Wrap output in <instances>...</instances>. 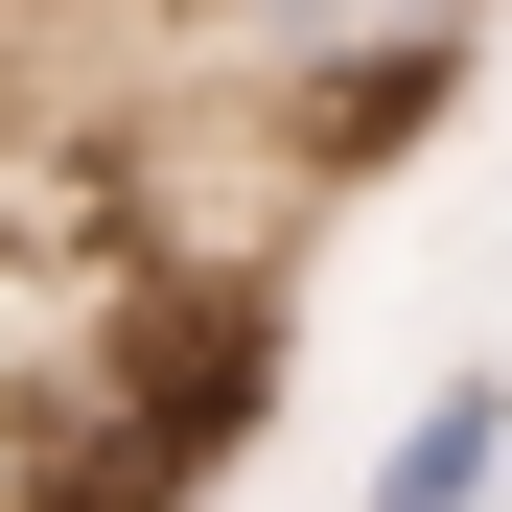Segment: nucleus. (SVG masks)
Wrapping results in <instances>:
<instances>
[{"instance_id":"nucleus-1","label":"nucleus","mask_w":512,"mask_h":512,"mask_svg":"<svg viewBox=\"0 0 512 512\" xmlns=\"http://www.w3.org/2000/svg\"><path fill=\"white\" fill-rule=\"evenodd\" d=\"M489 489H512V373H443V396L373 443V489H350V512H489Z\"/></svg>"}]
</instances>
